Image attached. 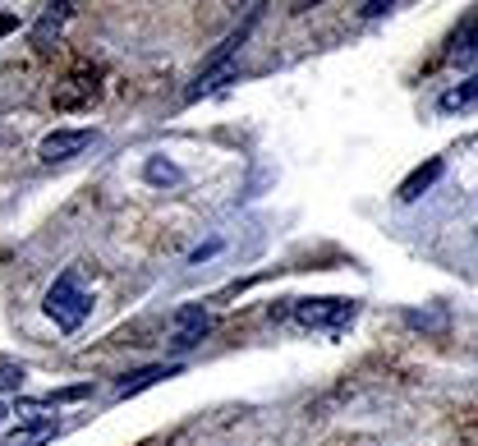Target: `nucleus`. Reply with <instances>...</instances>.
<instances>
[{"instance_id":"obj_16","label":"nucleus","mask_w":478,"mask_h":446,"mask_svg":"<svg viewBox=\"0 0 478 446\" xmlns=\"http://www.w3.org/2000/svg\"><path fill=\"white\" fill-rule=\"evenodd\" d=\"M0 424H5V405H0Z\"/></svg>"},{"instance_id":"obj_1","label":"nucleus","mask_w":478,"mask_h":446,"mask_svg":"<svg viewBox=\"0 0 478 446\" xmlns=\"http://www.w3.org/2000/svg\"><path fill=\"white\" fill-rule=\"evenodd\" d=\"M46 318L56 323L60 331H78L88 323V313H92V295L84 291V272L78 267H69V272H60L56 276V285L46 291Z\"/></svg>"},{"instance_id":"obj_8","label":"nucleus","mask_w":478,"mask_h":446,"mask_svg":"<svg viewBox=\"0 0 478 446\" xmlns=\"http://www.w3.org/2000/svg\"><path fill=\"white\" fill-rule=\"evenodd\" d=\"M437 107H442V111H465V107H478V74H474V78H465V84H456V88H446V92L437 97Z\"/></svg>"},{"instance_id":"obj_3","label":"nucleus","mask_w":478,"mask_h":446,"mask_svg":"<svg viewBox=\"0 0 478 446\" xmlns=\"http://www.w3.org/2000/svg\"><path fill=\"white\" fill-rule=\"evenodd\" d=\"M97 143V129H56V134H46L37 156L46 166H56V162H74L78 152H88Z\"/></svg>"},{"instance_id":"obj_12","label":"nucleus","mask_w":478,"mask_h":446,"mask_svg":"<svg viewBox=\"0 0 478 446\" xmlns=\"http://www.w3.org/2000/svg\"><path fill=\"white\" fill-rule=\"evenodd\" d=\"M23 386V369L19 363H0V391H19Z\"/></svg>"},{"instance_id":"obj_2","label":"nucleus","mask_w":478,"mask_h":446,"mask_svg":"<svg viewBox=\"0 0 478 446\" xmlns=\"http://www.w3.org/2000/svg\"><path fill=\"white\" fill-rule=\"evenodd\" d=\"M295 318L313 331H331L340 336L359 318V299H295Z\"/></svg>"},{"instance_id":"obj_11","label":"nucleus","mask_w":478,"mask_h":446,"mask_svg":"<svg viewBox=\"0 0 478 446\" xmlns=\"http://www.w3.org/2000/svg\"><path fill=\"white\" fill-rule=\"evenodd\" d=\"M84 396H92V382H78V386H60V391H46V405H69V401H84Z\"/></svg>"},{"instance_id":"obj_9","label":"nucleus","mask_w":478,"mask_h":446,"mask_svg":"<svg viewBox=\"0 0 478 446\" xmlns=\"http://www.w3.org/2000/svg\"><path fill=\"white\" fill-rule=\"evenodd\" d=\"M143 179H147V185H156V189H166V185H179L184 171L175 162H166V156H147V162H143Z\"/></svg>"},{"instance_id":"obj_10","label":"nucleus","mask_w":478,"mask_h":446,"mask_svg":"<svg viewBox=\"0 0 478 446\" xmlns=\"http://www.w3.org/2000/svg\"><path fill=\"white\" fill-rule=\"evenodd\" d=\"M69 10H74V5H65V0H60V5H46L42 23H37V28H33V42H37V46H46V42H51V33H60V28H65V19H69Z\"/></svg>"},{"instance_id":"obj_13","label":"nucleus","mask_w":478,"mask_h":446,"mask_svg":"<svg viewBox=\"0 0 478 446\" xmlns=\"http://www.w3.org/2000/svg\"><path fill=\"white\" fill-rule=\"evenodd\" d=\"M217 249H221V240H207V244H198V249L189 253V262H203V258H211Z\"/></svg>"},{"instance_id":"obj_7","label":"nucleus","mask_w":478,"mask_h":446,"mask_svg":"<svg viewBox=\"0 0 478 446\" xmlns=\"http://www.w3.org/2000/svg\"><path fill=\"white\" fill-rule=\"evenodd\" d=\"M179 373V363H152V369H139V373H129V378H120V386H116V396H139V391H147V386H156L162 378H175Z\"/></svg>"},{"instance_id":"obj_6","label":"nucleus","mask_w":478,"mask_h":446,"mask_svg":"<svg viewBox=\"0 0 478 446\" xmlns=\"http://www.w3.org/2000/svg\"><path fill=\"white\" fill-rule=\"evenodd\" d=\"M56 433H60V424L42 414V418H28V424L10 428L5 433V446H46V442H56Z\"/></svg>"},{"instance_id":"obj_5","label":"nucleus","mask_w":478,"mask_h":446,"mask_svg":"<svg viewBox=\"0 0 478 446\" xmlns=\"http://www.w3.org/2000/svg\"><path fill=\"white\" fill-rule=\"evenodd\" d=\"M442 175H446V156H428L423 166H414V171L405 175V185L395 189V198H401V203H414V198H423V194H428V189L437 185Z\"/></svg>"},{"instance_id":"obj_4","label":"nucleus","mask_w":478,"mask_h":446,"mask_svg":"<svg viewBox=\"0 0 478 446\" xmlns=\"http://www.w3.org/2000/svg\"><path fill=\"white\" fill-rule=\"evenodd\" d=\"M207 313H203V304H184L179 313H175V340H171V350H194L198 340L207 336Z\"/></svg>"},{"instance_id":"obj_14","label":"nucleus","mask_w":478,"mask_h":446,"mask_svg":"<svg viewBox=\"0 0 478 446\" xmlns=\"http://www.w3.org/2000/svg\"><path fill=\"white\" fill-rule=\"evenodd\" d=\"M14 28H19V14H0V37L14 33Z\"/></svg>"},{"instance_id":"obj_15","label":"nucleus","mask_w":478,"mask_h":446,"mask_svg":"<svg viewBox=\"0 0 478 446\" xmlns=\"http://www.w3.org/2000/svg\"><path fill=\"white\" fill-rule=\"evenodd\" d=\"M386 10H391V5H382V0H373V5H363V14H368V19H378V14H386Z\"/></svg>"}]
</instances>
